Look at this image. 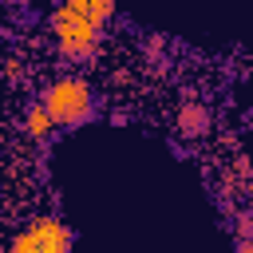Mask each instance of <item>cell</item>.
Wrapping results in <instances>:
<instances>
[{
  "label": "cell",
  "mask_w": 253,
  "mask_h": 253,
  "mask_svg": "<svg viewBox=\"0 0 253 253\" xmlns=\"http://www.w3.org/2000/svg\"><path fill=\"white\" fill-rule=\"evenodd\" d=\"M40 107L47 111L51 126L75 130V126H83V123L95 115V95H91L87 79H79V75H63V79H55V83L43 91Z\"/></svg>",
  "instance_id": "cell-1"
},
{
  "label": "cell",
  "mask_w": 253,
  "mask_h": 253,
  "mask_svg": "<svg viewBox=\"0 0 253 253\" xmlns=\"http://www.w3.org/2000/svg\"><path fill=\"white\" fill-rule=\"evenodd\" d=\"M51 32H55L59 51L67 59H91L95 47H99V28L87 24L83 0H67L59 8H51Z\"/></svg>",
  "instance_id": "cell-2"
},
{
  "label": "cell",
  "mask_w": 253,
  "mask_h": 253,
  "mask_svg": "<svg viewBox=\"0 0 253 253\" xmlns=\"http://www.w3.org/2000/svg\"><path fill=\"white\" fill-rule=\"evenodd\" d=\"M24 233H28V241H32L36 253H71V245H75L71 225L59 221V217H47V213L43 217H32V225Z\"/></svg>",
  "instance_id": "cell-3"
},
{
  "label": "cell",
  "mask_w": 253,
  "mask_h": 253,
  "mask_svg": "<svg viewBox=\"0 0 253 253\" xmlns=\"http://www.w3.org/2000/svg\"><path fill=\"white\" fill-rule=\"evenodd\" d=\"M178 134L182 138H202L206 130H210V111L202 107V103H182V111H178Z\"/></svg>",
  "instance_id": "cell-4"
},
{
  "label": "cell",
  "mask_w": 253,
  "mask_h": 253,
  "mask_svg": "<svg viewBox=\"0 0 253 253\" xmlns=\"http://www.w3.org/2000/svg\"><path fill=\"white\" fill-rule=\"evenodd\" d=\"M24 130H28L36 142H43V138H51V130H55V126H51L47 111H43L40 103H32V107H28V115H24Z\"/></svg>",
  "instance_id": "cell-5"
},
{
  "label": "cell",
  "mask_w": 253,
  "mask_h": 253,
  "mask_svg": "<svg viewBox=\"0 0 253 253\" xmlns=\"http://www.w3.org/2000/svg\"><path fill=\"white\" fill-rule=\"evenodd\" d=\"M8 253H36V249H32V241H28V233H24V229H20V233H16V237H12V241H8Z\"/></svg>",
  "instance_id": "cell-6"
},
{
  "label": "cell",
  "mask_w": 253,
  "mask_h": 253,
  "mask_svg": "<svg viewBox=\"0 0 253 253\" xmlns=\"http://www.w3.org/2000/svg\"><path fill=\"white\" fill-rule=\"evenodd\" d=\"M249 233H253V221H249V213H237V241H249Z\"/></svg>",
  "instance_id": "cell-7"
},
{
  "label": "cell",
  "mask_w": 253,
  "mask_h": 253,
  "mask_svg": "<svg viewBox=\"0 0 253 253\" xmlns=\"http://www.w3.org/2000/svg\"><path fill=\"white\" fill-rule=\"evenodd\" d=\"M146 51H162V36H150L146 40Z\"/></svg>",
  "instance_id": "cell-8"
},
{
  "label": "cell",
  "mask_w": 253,
  "mask_h": 253,
  "mask_svg": "<svg viewBox=\"0 0 253 253\" xmlns=\"http://www.w3.org/2000/svg\"><path fill=\"white\" fill-rule=\"evenodd\" d=\"M237 253H253V245L249 241H237Z\"/></svg>",
  "instance_id": "cell-9"
}]
</instances>
